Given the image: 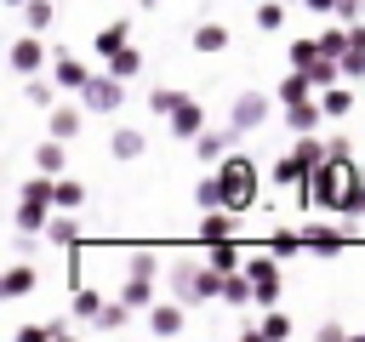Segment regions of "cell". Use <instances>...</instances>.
I'll use <instances>...</instances> for the list:
<instances>
[{"mask_svg": "<svg viewBox=\"0 0 365 342\" xmlns=\"http://www.w3.org/2000/svg\"><path fill=\"white\" fill-rule=\"evenodd\" d=\"M302 200H308L314 211H342V217H359V211H365V194H359V165H354V154H325V160L308 171Z\"/></svg>", "mask_w": 365, "mask_h": 342, "instance_id": "1", "label": "cell"}, {"mask_svg": "<svg viewBox=\"0 0 365 342\" xmlns=\"http://www.w3.org/2000/svg\"><path fill=\"white\" fill-rule=\"evenodd\" d=\"M165 279H171V296L188 308L222 302V268H211V262H177V268H165Z\"/></svg>", "mask_w": 365, "mask_h": 342, "instance_id": "2", "label": "cell"}, {"mask_svg": "<svg viewBox=\"0 0 365 342\" xmlns=\"http://www.w3.org/2000/svg\"><path fill=\"white\" fill-rule=\"evenodd\" d=\"M211 171L222 177V205H228V211H251V205H257L262 171H257V165H251L245 154H228V160H217Z\"/></svg>", "mask_w": 365, "mask_h": 342, "instance_id": "3", "label": "cell"}, {"mask_svg": "<svg viewBox=\"0 0 365 342\" xmlns=\"http://www.w3.org/2000/svg\"><path fill=\"white\" fill-rule=\"evenodd\" d=\"M74 97L86 103V114H114V108L125 103V80H120L114 68H103V74H91V80H86Z\"/></svg>", "mask_w": 365, "mask_h": 342, "instance_id": "4", "label": "cell"}, {"mask_svg": "<svg viewBox=\"0 0 365 342\" xmlns=\"http://www.w3.org/2000/svg\"><path fill=\"white\" fill-rule=\"evenodd\" d=\"M245 274L257 285V308H274L279 302V256L262 245V256H245Z\"/></svg>", "mask_w": 365, "mask_h": 342, "instance_id": "5", "label": "cell"}, {"mask_svg": "<svg viewBox=\"0 0 365 342\" xmlns=\"http://www.w3.org/2000/svg\"><path fill=\"white\" fill-rule=\"evenodd\" d=\"M6 63H11V74H17V80H29V74H40V68H46V40H40L34 28H23V34L11 40V51H6Z\"/></svg>", "mask_w": 365, "mask_h": 342, "instance_id": "6", "label": "cell"}, {"mask_svg": "<svg viewBox=\"0 0 365 342\" xmlns=\"http://www.w3.org/2000/svg\"><path fill=\"white\" fill-rule=\"evenodd\" d=\"M228 125L245 137V131H262L268 125V97L262 91H240L234 103H228Z\"/></svg>", "mask_w": 365, "mask_h": 342, "instance_id": "7", "label": "cell"}, {"mask_svg": "<svg viewBox=\"0 0 365 342\" xmlns=\"http://www.w3.org/2000/svg\"><path fill=\"white\" fill-rule=\"evenodd\" d=\"M46 131L63 137V142H74V137L86 131V103H80V97H74V103H51V108H46Z\"/></svg>", "mask_w": 365, "mask_h": 342, "instance_id": "8", "label": "cell"}, {"mask_svg": "<svg viewBox=\"0 0 365 342\" xmlns=\"http://www.w3.org/2000/svg\"><path fill=\"white\" fill-rule=\"evenodd\" d=\"M34 285H40V268H34L29 256H17V262L0 274V302H23V296H34Z\"/></svg>", "mask_w": 365, "mask_h": 342, "instance_id": "9", "label": "cell"}, {"mask_svg": "<svg viewBox=\"0 0 365 342\" xmlns=\"http://www.w3.org/2000/svg\"><path fill=\"white\" fill-rule=\"evenodd\" d=\"M148 331L154 336H182L188 331V302H177V296L171 302H154L148 308Z\"/></svg>", "mask_w": 365, "mask_h": 342, "instance_id": "10", "label": "cell"}, {"mask_svg": "<svg viewBox=\"0 0 365 342\" xmlns=\"http://www.w3.org/2000/svg\"><path fill=\"white\" fill-rule=\"evenodd\" d=\"M200 131H205V108H200L194 97H182V103L171 108V137H177V142H194Z\"/></svg>", "mask_w": 365, "mask_h": 342, "instance_id": "11", "label": "cell"}, {"mask_svg": "<svg viewBox=\"0 0 365 342\" xmlns=\"http://www.w3.org/2000/svg\"><path fill=\"white\" fill-rule=\"evenodd\" d=\"M302 245H308L314 256H336V251L348 245V234H342L336 222H308V228H302Z\"/></svg>", "mask_w": 365, "mask_h": 342, "instance_id": "12", "label": "cell"}, {"mask_svg": "<svg viewBox=\"0 0 365 342\" xmlns=\"http://www.w3.org/2000/svg\"><path fill=\"white\" fill-rule=\"evenodd\" d=\"M234 137H240L234 125H222V131H200V137H194V154H200L205 165H217V160L234 154Z\"/></svg>", "mask_w": 365, "mask_h": 342, "instance_id": "13", "label": "cell"}, {"mask_svg": "<svg viewBox=\"0 0 365 342\" xmlns=\"http://www.w3.org/2000/svg\"><path fill=\"white\" fill-rule=\"evenodd\" d=\"M51 80H57L63 91H80V86L91 80V68H86L80 57H68V51H57V57H51Z\"/></svg>", "mask_w": 365, "mask_h": 342, "instance_id": "14", "label": "cell"}, {"mask_svg": "<svg viewBox=\"0 0 365 342\" xmlns=\"http://www.w3.org/2000/svg\"><path fill=\"white\" fill-rule=\"evenodd\" d=\"M302 97H319V86H314L302 68H291V74L274 86V103H279V108H291V103H302Z\"/></svg>", "mask_w": 365, "mask_h": 342, "instance_id": "15", "label": "cell"}, {"mask_svg": "<svg viewBox=\"0 0 365 342\" xmlns=\"http://www.w3.org/2000/svg\"><path fill=\"white\" fill-rule=\"evenodd\" d=\"M308 171H314V165L291 148V154H279V160H274V188H302V182H308Z\"/></svg>", "mask_w": 365, "mask_h": 342, "instance_id": "16", "label": "cell"}, {"mask_svg": "<svg viewBox=\"0 0 365 342\" xmlns=\"http://www.w3.org/2000/svg\"><path fill=\"white\" fill-rule=\"evenodd\" d=\"M319 120H325V103H319V97H302V103L285 108V131H314Z\"/></svg>", "mask_w": 365, "mask_h": 342, "instance_id": "17", "label": "cell"}, {"mask_svg": "<svg viewBox=\"0 0 365 342\" xmlns=\"http://www.w3.org/2000/svg\"><path fill=\"white\" fill-rule=\"evenodd\" d=\"M63 165H68V142L46 131V142L34 148V171H51V177H63Z\"/></svg>", "mask_w": 365, "mask_h": 342, "instance_id": "18", "label": "cell"}, {"mask_svg": "<svg viewBox=\"0 0 365 342\" xmlns=\"http://www.w3.org/2000/svg\"><path fill=\"white\" fill-rule=\"evenodd\" d=\"M120 296H125L137 314H148V308H154V274H131V268H125V285H120Z\"/></svg>", "mask_w": 365, "mask_h": 342, "instance_id": "19", "label": "cell"}, {"mask_svg": "<svg viewBox=\"0 0 365 342\" xmlns=\"http://www.w3.org/2000/svg\"><path fill=\"white\" fill-rule=\"evenodd\" d=\"M108 148H114V160H143V148H148V137H143L137 125H114V137H108Z\"/></svg>", "mask_w": 365, "mask_h": 342, "instance_id": "20", "label": "cell"}, {"mask_svg": "<svg viewBox=\"0 0 365 342\" xmlns=\"http://www.w3.org/2000/svg\"><path fill=\"white\" fill-rule=\"evenodd\" d=\"M46 245H63V251L80 245V222H74V211H57V217L46 222Z\"/></svg>", "mask_w": 365, "mask_h": 342, "instance_id": "21", "label": "cell"}, {"mask_svg": "<svg viewBox=\"0 0 365 342\" xmlns=\"http://www.w3.org/2000/svg\"><path fill=\"white\" fill-rule=\"evenodd\" d=\"M205 262L222 268V274H234V268H245V251H240L234 239H211V245H205Z\"/></svg>", "mask_w": 365, "mask_h": 342, "instance_id": "22", "label": "cell"}, {"mask_svg": "<svg viewBox=\"0 0 365 342\" xmlns=\"http://www.w3.org/2000/svg\"><path fill=\"white\" fill-rule=\"evenodd\" d=\"M120 46H131V23H108V28H97V40H91L97 57H114Z\"/></svg>", "mask_w": 365, "mask_h": 342, "instance_id": "23", "label": "cell"}, {"mask_svg": "<svg viewBox=\"0 0 365 342\" xmlns=\"http://www.w3.org/2000/svg\"><path fill=\"white\" fill-rule=\"evenodd\" d=\"M23 97H29L34 108H51V103H57V80H51V74H29V80H23Z\"/></svg>", "mask_w": 365, "mask_h": 342, "instance_id": "24", "label": "cell"}, {"mask_svg": "<svg viewBox=\"0 0 365 342\" xmlns=\"http://www.w3.org/2000/svg\"><path fill=\"white\" fill-rule=\"evenodd\" d=\"M319 103H325V120H348V114H354V91H348V86H325Z\"/></svg>", "mask_w": 365, "mask_h": 342, "instance_id": "25", "label": "cell"}, {"mask_svg": "<svg viewBox=\"0 0 365 342\" xmlns=\"http://www.w3.org/2000/svg\"><path fill=\"white\" fill-rule=\"evenodd\" d=\"M228 217H234L228 205H222V211H205V217H200V239H205V245H211V239H234V222H228Z\"/></svg>", "mask_w": 365, "mask_h": 342, "instance_id": "26", "label": "cell"}, {"mask_svg": "<svg viewBox=\"0 0 365 342\" xmlns=\"http://www.w3.org/2000/svg\"><path fill=\"white\" fill-rule=\"evenodd\" d=\"M131 314H137V308H131L125 296H114V302L97 314V325H91V331H125V325H131Z\"/></svg>", "mask_w": 365, "mask_h": 342, "instance_id": "27", "label": "cell"}, {"mask_svg": "<svg viewBox=\"0 0 365 342\" xmlns=\"http://www.w3.org/2000/svg\"><path fill=\"white\" fill-rule=\"evenodd\" d=\"M68 336V319H46V325H23L17 342H63Z\"/></svg>", "mask_w": 365, "mask_h": 342, "instance_id": "28", "label": "cell"}, {"mask_svg": "<svg viewBox=\"0 0 365 342\" xmlns=\"http://www.w3.org/2000/svg\"><path fill=\"white\" fill-rule=\"evenodd\" d=\"M194 51H205V57H211V51H228V28H222V23H200V28H194Z\"/></svg>", "mask_w": 365, "mask_h": 342, "instance_id": "29", "label": "cell"}, {"mask_svg": "<svg viewBox=\"0 0 365 342\" xmlns=\"http://www.w3.org/2000/svg\"><path fill=\"white\" fill-rule=\"evenodd\" d=\"M108 68H114L120 80H137V74H143V51H137V46H120V51L108 57Z\"/></svg>", "mask_w": 365, "mask_h": 342, "instance_id": "30", "label": "cell"}, {"mask_svg": "<svg viewBox=\"0 0 365 342\" xmlns=\"http://www.w3.org/2000/svg\"><path fill=\"white\" fill-rule=\"evenodd\" d=\"M194 200H200V211H222V177H217V171L200 177V182H194Z\"/></svg>", "mask_w": 365, "mask_h": 342, "instance_id": "31", "label": "cell"}, {"mask_svg": "<svg viewBox=\"0 0 365 342\" xmlns=\"http://www.w3.org/2000/svg\"><path fill=\"white\" fill-rule=\"evenodd\" d=\"M268 251L285 262V256H297V251H308V245H302V234H297V228H274V234H268Z\"/></svg>", "mask_w": 365, "mask_h": 342, "instance_id": "32", "label": "cell"}, {"mask_svg": "<svg viewBox=\"0 0 365 342\" xmlns=\"http://www.w3.org/2000/svg\"><path fill=\"white\" fill-rule=\"evenodd\" d=\"M51 17H57V6H51V0H29V6H23V28H34V34H46V28H51Z\"/></svg>", "mask_w": 365, "mask_h": 342, "instance_id": "33", "label": "cell"}, {"mask_svg": "<svg viewBox=\"0 0 365 342\" xmlns=\"http://www.w3.org/2000/svg\"><path fill=\"white\" fill-rule=\"evenodd\" d=\"M257 28H262V34H279V28H285V0H262V6H257Z\"/></svg>", "mask_w": 365, "mask_h": 342, "instance_id": "34", "label": "cell"}, {"mask_svg": "<svg viewBox=\"0 0 365 342\" xmlns=\"http://www.w3.org/2000/svg\"><path fill=\"white\" fill-rule=\"evenodd\" d=\"M285 57H291V68H308V63H319V57H325V46H319V40H291V46H285Z\"/></svg>", "mask_w": 365, "mask_h": 342, "instance_id": "35", "label": "cell"}, {"mask_svg": "<svg viewBox=\"0 0 365 342\" xmlns=\"http://www.w3.org/2000/svg\"><path fill=\"white\" fill-rule=\"evenodd\" d=\"M80 205H86V182L57 177V211H80Z\"/></svg>", "mask_w": 365, "mask_h": 342, "instance_id": "36", "label": "cell"}, {"mask_svg": "<svg viewBox=\"0 0 365 342\" xmlns=\"http://www.w3.org/2000/svg\"><path fill=\"white\" fill-rule=\"evenodd\" d=\"M103 308H108V302H103L97 291H74V319H80V325H97Z\"/></svg>", "mask_w": 365, "mask_h": 342, "instance_id": "37", "label": "cell"}, {"mask_svg": "<svg viewBox=\"0 0 365 342\" xmlns=\"http://www.w3.org/2000/svg\"><path fill=\"white\" fill-rule=\"evenodd\" d=\"M177 103H182V91H177V86H154V91H148V108H154V114H165V120H171V108H177Z\"/></svg>", "mask_w": 365, "mask_h": 342, "instance_id": "38", "label": "cell"}, {"mask_svg": "<svg viewBox=\"0 0 365 342\" xmlns=\"http://www.w3.org/2000/svg\"><path fill=\"white\" fill-rule=\"evenodd\" d=\"M257 331H262V342H279V336H291V319H285V314H274V308H268V314H262V319H257Z\"/></svg>", "mask_w": 365, "mask_h": 342, "instance_id": "39", "label": "cell"}, {"mask_svg": "<svg viewBox=\"0 0 365 342\" xmlns=\"http://www.w3.org/2000/svg\"><path fill=\"white\" fill-rule=\"evenodd\" d=\"M131 274H160V256H154L148 245H137V251H131Z\"/></svg>", "mask_w": 365, "mask_h": 342, "instance_id": "40", "label": "cell"}, {"mask_svg": "<svg viewBox=\"0 0 365 342\" xmlns=\"http://www.w3.org/2000/svg\"><path fill=\"white\" fill-rule=\"evenodd\" d=\"M336 17H342V23H359V17H365V0H336Z\"/></svg>", "mask_w": 365, "mask_h": 342, "instance_id": "41", "label": "cell"}, {"mask_svg": "<svg viewBox=\"0 0 365 342\" xmlns=\"http://www.w3.org/2000/svg\"><path fill=\"white\" fill-rule=\"evenodd\" d=\"M342 336H348V331H342L336 319H325V325H319V342H342Z\"/></svg>", "mask_w": 365, "mask_h": 342, "instance_id": "42", "label": "cell"}, {"mask_svg": "<svg viewBox=\"0 0 365 342\" xmlns=\"http://www.w3.org/2000/svg\"><path fill=\"white\" fill-rule=\"evenodd\" d=\"M302 6H308L314 17H336V0H302Z\"/></svg>", "mask_w": 365, "mask_h": 342, "instance_id": "43", "label": "cell"}, {"mask_svg": "<svg viewBox=\"0 0 365 342\" xmlns=\"http://www.w3.org/2000/svg\"><path fill=\"white\" fill-rule=\"evenodd\" d=\"M0 6H11V11H23V6H29V0H0Z\"/></svg>", "mask_w": 365, "mask_h": 342, "instance_id": "44", "label": "cell"}, {"mask_svg": "<svg viewBox=\"0 0 365 342\" xmlns=\"http://www.w3.org/2000/svg\"><path fill=\"white\" fill-rule=\"evenodd\" d=\"M137 6H143V11H154V6H160V0H137Z\"/></svg>", "mask_w": 365, "mask_h": 342, "instance_id": "45", "label": "cell"}, {"mask_svg": "<svg viewBox=\"0 0 365 342\" xmlns=\"http://www.w3.org/2000/svg\"><path fill=\"white\" fill-rule=\"evenodd\" d=\"M359 194H365V165H359Z\"/></svg>", "mask_w": 365, "mask_h": 342, "instance_id": "46", "label": "cell"}]
</instances>
